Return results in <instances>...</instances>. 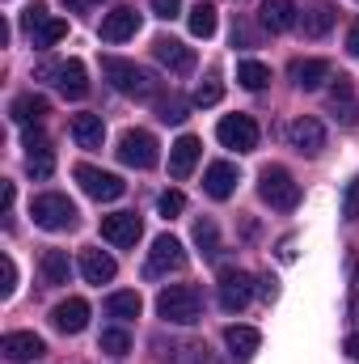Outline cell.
<instances>
[{
  "label": "cell",
  "mask_w": 359,
  "mask_h": 364,
  "mask_svg": "<svg viewBox=\"0 0 359 364\" xmlns=\"http://www.w3.org/2000/svg\"><path fill=\"white\" fill-rule=\"evenodd\" d=\"M351 318H359V292H355V301H351Z\"/></svg>",
  "instance_id": "cell-47"
},
{
  "label": "cell",
  "mask_w": 359,
  "mask_h": 364,
  "mask_svg": "<svg viewBox=\"0 0 359 364\" xmlns=\"http://www.w3.org/2000/svg\"><path fill=\"white\" fill-rule=\"evenodd\" d=\"M355 4H359V0H355Z\"/></svg>",
  "instance_id": "cell-48"
},
{
  "label": "cell",
  "mask_w": 359,
  "mask_h": 364,
  "mask_svg": "<svg viewBox=\"0 0 359 364\" xmlns=\"http://www.w3.org/2000/svg\"><path fill=\"white\" fill-rule=\"evenodd\" d=\"M101 73H106V81H110L114 90L127 93V97H140V102H148V97H157V93H161V81H157L148 68L131 64V60L106 55V60H101Z\"/></svg>",
  "instance_id": "cell-1"
},
{
  "label": "cell",
  "mask_w": 359,
  "mask_h": 364,
  "mask_svg": "<svg viewBox=\"0 0 359 364\" xmlns=\"http://www.w3.org/2000/svg\"><path fill=\"white\" fill-rule=\"evenodd\" d=\"M72 178L81 182V191H85L89 199H97V203H114V199H123V191H127V182L118 178V174L97 170V166H77Z\"/></svg>",
  "instance_id": "cell-7"
},
{
  "label": "cell",
  "mask_w": 359,
  "mask_h": 364,
  "mask_svg": "<svg viewBox=\"0 0 359 364\" xmlns=\"http://www.w3.org/2000/svg\"><path fill=\"white\" fill-rule=\"evenodd\" d=\"M194 246L203 250V255H216L220 250V233H216V220H194Z\"/></svg>",
  "instance_id": "cell-33"
},
{
  "label": "cell",
  "mask_w": 359,
  "mask_h": 364,
  "mask_svg": "<svg viewBox=\"0 0 359 364\" xmlns=\"http://www.w3.org/2000/svg\"><path fill=\"white\" fill-rule=\"evenodd\" d=\"M343 216L347 220H359V178H351L347 191H343Z\"/></svg>",
  "instance_id": "cell-38"
},
{
  "label": "cell",
  "mask_w": 359,
  "mask_h": 364,
  "mask_svg": "<svg viewBox=\"0 0 359 364\" xmlns=\"http://www.w3.org/2000/svg\"><path fill=\"white\" fill-rule=\"evenodd\" d=\"M157 212H161L165 220H174V216H182V212H186V195H182V191H165V195L157 199Z\"/></svg>",
  "instance_id": "cell-35"
},
{
  "label": "cell",
  "mask_w": 359,
  "mask_h": 364,
  "mask_svg": "<svg viewBox=\"0 0 359 364\" xmlns=\"http://www.w3.org/2000/svg\"><path fill=\"white\" fill-rule=\"evenodd\" d=\"M186 267V250H182L178 237H170V233H161L157 242H153V250H148V267L144 272L153 275H170V272H182Z\"/></svg>",
  "instance_id": "cell-10"
},
{
  "label": "cell",
  "mask_w": 359,
  "mask_h": 364,
  "mask_svg": "<svg viewBox=\"0 0 359 364\" xmlns=\"http://www.w3.org/2000/svg\"><path fill=\"white\" fill-rule=\"evenodd\" d=\"M106 314L118 318V322L140 318V292H110V296H106Z\"/></svg>",
  "instance_id": "cell-28"
},
{
  "label": "cell",
  "mask_w": 359,
  "mask_h": 364,
  "mask_svg": "<svg viewBox=\"0 0 359 364\" xmlns=\"http://www.w3.org/2000/svg\"><path fill=\"white\" fill-rule=\"evenodd\" d=\"M330 110L347 123V127H355L359 123V102H355V90H351V77H334V90H330Z\"/></svg>",
  "instance_id": "cell-20"
},
{
  "label": "cell",
  "mask_w": 359,
  "mask_h": 364,
  "mask_svg": "<svg viewBox=\"0 0 359 364\" xmlns=\"http://www.w3.org/2000/svg\"><path fill=\"white\" fill-rule=\"evenodd\" d=\"M148 4H153V13H157V17H165V21H170V17H178V0H148Z\"/></svg>",
  "instance_id": "cell-42"
},
{
  "label": "cell",
  "mask_w": 359,
  "mask_h": 364,
  "mask_svg": "<svg viewBox=\"0 0 359 364\" xmlns=\"http://www.w3.org/2000/svg\"><path fill=\"white\" fill-rule=\"evenodd\" d=\"M157 314H161L165 322H174V326H190V322H199V314H203V296H199L194 284H170V288H161V296H157Z\"/></svg>",
  "instance_id": "cell-2"
},
{
  "label": "cell",
  "mask_w": 359,
  "mask_h": 364,
  "mask_svg": "<svg viewBox=\"0 0 359 364\" xmlns=\"http://www.w3.org/2000/svg\"><path fill=\"white\" fill-rule=\"evenodd\" d=\"M347 356H355V360H359V331L347 335Z\"/></svg>",
  "instance_id": "cell-46"
},
{
  "label": "cell",
  "mask_w": 359,
  "mask_h": 364,
  "mask_svg": "<svg viewBox=\"0 0 359 364\" xmlns=\"http://www.w3.org/2000/svg\"><path fill=\"white\" fill-rule=\"evenodd\" d=\"M287 140H292V149H296V153L317 157V153L326 149V127H321L313 114H300V119L287 127Z\"/></svg>",
  "instance_id": "cell-12"
},
{
  "label": "cell",
  "mask_w": 359,
  "mask_h": 364,
  "mask_svg": "<svg viewBox=\"0 0 359 364\" xmlns=\"http://www.w3.org/2000/svg\"><path fill=\"white\" fill-rule=\"evenodd\" d=\"M114 153H118V161L131 166V170H153V166L161 161V144H157V136H153V132H140V127L123 132Z\"/></svg>",
  "instance_id": "cell-5"
},
{
  "label": "cell",
  "mask_w": 359,
  "mask_h": 364,
  "mask_svg": "<svg viewBox=\"0 0 359 364\" xmlns=\"http://www.w3.org/2000/svg\"><path fill=\"white\" fill-rule=\"evenodd\" d=\"M186 26H190V34H194V38H211V34H216V4L199 0V4L190 9Z\"/></svg>",
  "instance_id": "cell-27"
},
{
  "label": "cell",
  "mask_w": 359,
  "mask_h": 364,
  "mask_svg": "<svg viewBox=\"0 0 359 364\" xmlns=\"http://www.w3.org/2000/svg\"><path fill=\"white\" fill-rule=\"evenodd\" d=\"M43 279L47 284H68V275H72V263H68V250H43Z\"/></svg>",
  "instance_id": "cell-26"
},
{
  "label": "cell",
  "mask_w": 359,
  "mask_h": 364,
  "mask_svg": "<svg viewBox=\"0 0 359 364\" xmlns=\"http://www.w3.org/2000/svg\"><path fill=\"white\" fill-rule=\"evenodd\" d=\"M68 34V21L64 17H43L34 30H30V38H34V47H55L60 38Z\"/></svg>",
  "instance_id": "cell-29"
},
{
  "label": "cell",
  "mask_w": 359,
  "mask_h": 364,
  "mask_svg": "<svg viewBox=\"0 0 359 364\" xmlns=\"http://www.w3.org/2000/svg\"><path fill=\"white\" fill-rule=\"evenodd\" d=\"M51 326L64 331V335H81V331L89 326V301H85V296H68V301H60V305L51 309Z\"/></svg>",
  "instance_id": "cell-13"
},
{
  "label": "cell",
  "mask_w": 359,
  "mask_h": 364,
  "mask_svg": "<svg viewBox=\"0 0 359 364\" xmlns=\"http://www.w3.org/2000/svg\"><path fill=\"white\" fill-rule=\"evenodd\" d=\"M0 352H4L9 360L26 364V360H38V356H47V343H43L34 331H13V335H4Z\"/></svg>",
  "instance_id": "cell-16"
},
{
  "label": "cell",
  "mask_w": 359,
  "mask_h": 364,
  "mask_svg": "<svg viewBox=\"0 0 359 364\" xmlns=\"http://www.w3.org/2000/svg\"><path fill=\"white\" fill-rule=\"evenodd\" d=\"M43 17H51V13H47V4H43V0H34V4L26 9V17H21V26H26V34H30V30H34V26L43 21Z\"/></svg>",
  "instance_id": "cell-40"
},
{
  "label": "cell",
  "mask_w": 359,
  "mask_h": 364,
  "mask_svg": "<svg viewBox=\"0 0 359 364\" xmlns=\"http://www.w3.org/2000/svg\"><path fill=\"white\" fill-rule=\"evenodd\" d=\"M30 216H34L38 229H47V233H64V229L77 225V203H72L68 195H60V191H47V195H38V199L30 203Z\"/></svg>",
  "instance_id": "cell-3"
},
{
  "label": "cell",
  "mask_w": 359,
  "mask_h": 364,
  "mask_svg": "<svg viewBox=\"0 0 359 364\" xmlns=\"http://www.w3.org/2000/svg\"><path fill=\"white\" fill-rule=\"evenodd\" d=\"M258 284H263V296H267V301H275V296H279V279H275V275H263Z\"/></svg>",
  "instance_id": "cell-43"
},
{
  "label": "cell",
  "mask_w": 359,
  "mask_h": 364,
  "mask_svg": "<svg viewBox=\"0 0 359 364\" xmlns=\"http://www.w3.org/2000/svg\"><path fill=\"white\" fill-rule=\"evenodd\" d=\"M237 81H241L245 90H267L270 68L263 64V60H241V64H237Z\"/></svg>",
  "instance_id": "cell-31"
},
{
  "label": "cell",
  "mask_w": 359,
  "mask_h": 364,
  "mask_svg": "<svg viewBox=\"0 0 359 364\" xmlns=\"http://www.w3.org/2000/svg\"><path fill=\"white\" fill-rule=\"evenodd\" d=\"M300 21H304V34H313V38H321V34H326V30L334 26V9L317 0V4H309V13H304Z\"/></svg>",
  "instance_id": "cell-30"
},
{
  "label": "cell",
  "mask_w": 359,
  "mask_h": 364,
  "mask_svg": "<svg viewBox=\"0 0 359 364\" xmlns=\"http://www.w3.org/2000/svg\"><path fill=\"white\" fill-rule=\"evenodd\" d=\"M224 348H228V356L237 364H245V360H254V352L263 348V335L254 326H228L224 331Z\"/></svg>",
  "instance_id": "cell-18"
},
{
  "label": "cell",
  "mask_w": 359,
  "mask_h": 364,
  "mask_svg": "<svg viewBox=\"0 0 359 364\" xmlns=\"http://www.w3.org/2000/svg\"><path fill=\"white\" fill-rule=\"evenodd\" d=\"M140 233H144V225H140L136 212H110V216H101V237H106L110 246H118V250L136 246Z\"/></svg>",
  "instance_id": "cell-11"
},
{
  "label": "cell",
  "mask_w": 359,
  "mask_h": 364,
  "mask_svg": "<svg viewBox=\"0 0 359 364\" xmlns=\"http://www.w3.org/2000/svg\"><path fill=\"white\" fill-rule=\"evenodd\" d=\"M216 140L233 153H254L258 149V123L254 114H224L216 123Z\"/></svg>",
  "instance_id": "cell-6"
},
{
  "label": "cell",
  "mask_w": 359,
  "mask_h": 364,
  "mask_svg": "<svg viewBox=\"0 0 359 364\" xmlns=\"http://www.w3.org/2000/svg\"><path fill=\"white\" fill-rule=\"evenodd\" d=\"M114 259L106 255V250H97V246H89V250H81V275L89 279V284H110L114 279Z\"/></svg>",
  "instance_id": "cell-23"
},
{
  "label": "cell",
  "mask_w": 359,
  "mask_h": 364,
  "mask_svg": "<svg viewBox=\"0 0 359 364\" xmlns=\"http://www.w3.org/2000/svg\"><path fill=\"white\" fill-rule=\"evenodd\" d=\"M13 288H17V263L4 255L0 259V296H13Z\"/></svg>",
  "instance_id": "cell-37"
},
{
  "label": "cell",
  "mask_w": 359,
  "mask_h": 364,
  "mask_svg": "<svg viewBox=\"0 0 359 364\" xmlns=\"http://www.w3.org/2000/svg\"><path fill=\"white\" fill-rule=\"evenodd\" d=\"M26 170H30V178H51V170H55L51 149L47 153H26Z\"/></svg>",
  "instance_id": "cell-34"
},
{
  "label": "cell",
  "mask_w": 359,
  "mask_h": 364,
  "mask_svg": "<svg viewBox=\"0 0 359 364\" xmlns=\"http://www.w3.org/2000/svg\"><path fill=\"white\" fill-rule=\"evenodd\" d=\"M72 140H77L81 149H101V140H106L101 114H77V119H72Z\"/></svg>",
  "instance_id": "cell-25"
},
{
  "label": "cell",
  "mask_w": 359,
  "mask_h": 364,
  "mask_svg": "<svg viewBox=\"0 0 359 364\" xmlns=\"http://www.w3.org/2000/svg\"><path fill=\"white\" fill-rule=\"evenodd\" d=\"M21 144H26V153H47L51 149V140L43 136V127H26L21 132Z\"/></svg>",
  "instance_id": "cell-39"
},
{
  "label": "cell",
  "mask_w": 359,
  "mask_h": 364,
  "mask_svg": "<svg viewBox=\"0 0 359 364\" xmlns=\"http://www.w3.org/2000/svg\"><path fill=\"white\" fill-rule=\"evenodd\" d=\"M97 348H101L106 356H127V352H131V335H127V331H118V326H110V331H101Z\"/></svg>",
  "instance_id": "cell-32"
},
{
  "label": "cell",
  "mask_w": 359,
  "mask_h": 364,
  "mask_svg": "<svg viewBox=\"0 0 359 364\" xmlns=\"http://www.w3.org/2000/svg\"><path fill=\"white\" fill-rule=\"evenodd\" d=\"M161 119H165V123H182V119H186V106H182L178 97L161 102Z\"/></svg>",
  "instance_id": "cell-41"
},
{
  "label": "cell",
  "mask_w": 359,
  "mask_h": 364,
  "mask_svg": "<svg viewBox=\"0 0 359 364\" xmlns=\"http://www.w3.org/2000/svg\"><path fill=\"white\" fill-rule=\"evenodd\" d=\"M38 77H51L55 90L64 97H85L89 93V77H85V64L81 60H64V64H43Z\"/></svg>",
  "instance_id": "cell-9"
},
{
  "label": "cell",
  "mask_w": 359,
  "mask_h": 364,
  "mask_svg": "<svg viewBox=\"0 0 359 364\" xmlns=\"http://www.w3.org/2000/svg\"><path fill=\"white\" fill-rule=\"evenodd\" d=\"M254 296V275L241 267H224L220 272V309L224 314H241Z\"/></svg>",
  "instance_id": "cell-8"
},
{
  "label": "cell",
  "mask_w": 359,
  "mask_h": 364,
  "mask_svg": "<svg viewBox=\"0 0 359 364\" xmlns=\"http://www.w3.org/2000/svg\"><path fill=\"white\" fill-rule=\"evenodd\" d=\"M279 259H283V263H292V259H296V250H292V237H287V242H279Z\"/></svg>",
  "instance_id": "cell-45"
},
{
  "label": "cell",
  "mask_w": 359,
  "mask_h": 364,
  "mask_svg": "<svg viewBox=\"0 0 359 364\" xmlns=\"http://www.w3.org/2000/svg\"><path fill=\"white\" fill-rule=\"evenodd\" d=\"M258 21H263V30H270V34L292 30L296 26V0H263Z\"/></svg>",
  "instance_id": "cell-21"
},
{
  "label": "cell",
  "mask_w": 359,
  "mask_h": 364,
  "mask_svg": "<svg viewBox=\"0 0 359 364\" xmlns=\"http://www.w3.org/2000/svg\"><path fill=\"white\" fill-rule=\"evenodd\" d=\"M203 191H207L211 199H228V195L237 191V166H233V161H211V166L203 170Z\"/></svg>",
  "instance_id": "cell-19"
},
{
  "label": "cell",
  "mask_w": 359,
  "mask_h": 364,
  "mask_svg": "<svg viewBox=\"0 0 359 364\" xmlns=\"http://www.w3.org/2000/svg\"><path fill=\"white\" fill-rule=\"evenodd\" d=\"M347 51L359 55V21H351V30H347Z\"/></svg>",
  "instance_id": "cell-44"
},
{
  "label": "cell",
  "mask_w": 359,
  "mask_h": 364,
  "mask_svg": "<svg viewBox=\"0 0 359 364\" xmlns=\"http://www.w3.org/2000/svg\"><path fill=\"white\" fill-rule=\"evenodd\" d=\"M220 97H224V85H220L216 77H211V81H203L199 90L190 93V102H194V106H216Z\"/></svg>",
  "instance_id": "cell-36"
},
{
  "label": "cell",
  "mask_w": 359,
  "mask_h": 364,
  "mask_svg": "<svg viewBox=\"0 0 359 364\" xmlns=\"http://www.w3.org/2000/svg\"><path fill=\"white\" fill-rule=\"evenodd\" d=\"M199 153H203V144H199V136H182L178 144L170 149V174L174 178H190V170H194V161H199Z\"/></svg>",
  "instance_id": "cell-22"
},
{
  "label": "cell",
  "mask_w": 359,
  "mask_h": 364,
  "mask_svg": "<svg viewBox=\"0 0 359 364\" xmlns=\"http://www.w3.org/2000/svg\"><path fill=\"white\" fill-rule=\"evenodd\" d=\"M258 195H263V203H270L275 212H292L300 203V182L292 178L283 166H267L258 174Z\"/></svg>",
  "instance_id": "cell-4"
},
{
  "label": "cell",
  "mask_w": 359,
  "mask_h": 364,
  "mask_svg": "<svg viewBox=\"0 0 359 364\" xmlns=\"http://www.w3.org/2000/svg\"><path fill=\"white\" fill-rule=\"evenodd\" d=\"M153 55L170 68V73H178V77H186L190 68H194V51L182 43V38H170V34H161V38H153Z\"/></svg>",
  "instance_id": "cell-14"
},
{
  "label": "cell",
  "mask_w": 359,
  "mask_h": 364,
  "mask_svg": "<svg viewBox=\"0 0 359 364\" xmlns=\"http://www.w3.org/2000/svg\"><path fill=\"white\" fill-rule=\"evenodd\" d=\"M9 114H13V123H21V127H38V123L51 114V102H47L43 93H21V97H13Z\"/></svg>",
  "instance_id": "cell-17"
},
{
  "label": "cell",
  "mask_w": 359,
  "mask_h": 364,
  "mask_svg": "<svg viewBox=\"0 0 359 364\" xmlns=\"http://www.w3.org/2000/svg\"><path fill=\"white\" fill-rule=\"evenodd\" d=\"M287 77L296 81V90H317L321 81H330V64L326 60H292Z\"/></svg>",
  "instance_id": "cell-24"
},
{
  "label": "cell",
  "mask_w": 359,
  "mask_h": 364,
  "mask_svg": "<svg viewBox=\"0 0 359 364\" xmlns=\"http://www.w3.org/2000/svg\"><path fill=\"white\" fill-rule=\"evenodd\" d=\"M136 30H140V13L127 4H118L101 17V43H127V38H136Z\"/></svg>",
  "instance_id": "cell-15"
}]
</instances>
